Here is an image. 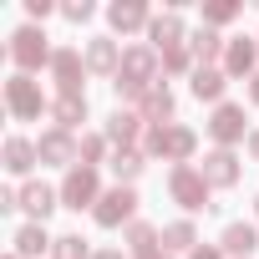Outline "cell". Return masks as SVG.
I'll return each mask as SVG.
<instances>
[{"label": "cell", "instance_id": "cell-1", "mask_svg": "<svg viewBox=\"0 0 259 259\" xmlns=\"http://www.w3.org/2000/svg\"><path fill=\"white\" fill-rule=\"evenodd\" d=\"M6 56H11V66L16 71H26V76H36L41 66H51V56H56V46H51V36L41 31V26H16L11 31V41H6Z\"/></svg>", "mask_w": 259, "mask_h": 259}, {"label": "cell", "instance_id": "cell-2", "mask_svg": "<svg viewBox=\"0 0 259 259\" xmlns=\"http://www.w3.org/2000/svg\"><path fill=\"white\" fill-rule=\"evenodd\" d=\"M143 153L148 158H163V163H193V153H198V133L193 127H183V122H168V127H148L143 133Z\"/></svg>", "mask_w": 259, "mask_h": 259}, {"label": "cell", "instance_id": "cell-3", "mask_svg": "<svg viewBox=\"0 0 259 259\" xmlns=\"http://www.w3.org/2000/svg\"><path fill=\"white\" fill-rule=\"evenodd\" d=\"M6 112H11V122H41V117H51V97L41 92L36 76L11 71L6 76Z\"/></svg>", "mask_w": 259, "mask_h": 259}, {"label": "cell", "instance_id": "cell-4", "mask_svg": "<svg viewBox=\"0 0 259 259\" xmlns=\"http://www.w3.org/2000/svg\"><path fill=\"white\" fill-rule=\"evenodd\" d=\"M168 193H173V203H178L183 213H213V208H219L208 178L198 173V163H178V168H168Z\"/></svg>", "mask_w": 259, "mask_h": 259}, {"label": "cell", "instance_id": "cell-5", "mask_svg": "<svg viewBox=\"0 0 259 259\" xmlns=\"http://www.w3.org/2000/svg\"><path fill=\"white\" fill-rule=\"evenodd\" d=\"M203 133L213 138V148H239V143H249V117H244V102H219L213 112H208V122H203Z\"/></svg>", "mask_w": 259, "mask_h": 259}, {"label": "cell", "instance_id": "cell-6", "mask_svg": "<svg viewBox=\"0 0 259 259\" xmlns=\"http://www.w3.org/2000/svg\"><path fill=\"white\" fill-rule=\"evenodd\" d=\"M51 81H56V97H87V56H81V46H56V56H51Z\"/></svg>", "mask_w": 259, "mask_h": 259}, {"label": "cell", "instance_id": "cell-7", "mask_svg": "<svg viewBox=\"0 0 259 259\" xmlns=\"http://www.w3.org/2000/svg\"><path fill=\"white\" fill-rule=\"evenodd\" d=\"M138 208H143V198H138V188H107L102 193V203L92 208V224L97 229H127V224H138Z\"/></svg>", "mask_w": 259, "mask_h": 259}, {"label": "cell", "instance_id": "cell-8", "mask_svg": "<svg viewBox=\"0 0 259 259\" xmlns=\"http://www.w3.org/2000/svg\"><path fill=\"white\" fill-rule=\"evenodd\" d=\"M102 193H107V188H102V173H97V168H71V173L61 178V208H71V213H81V208L92 213V208L102 203Z\"/></svg>", "mask_w": 259, "mask_h": 259}, {"label": "cell", "instance_id": "cell-9", "mask_svg": "<svg viewBox=\"0 0 259 259\" xmlns=\"http://www.w3.org/2000/svg\"><path fill=\"white\" fill-rule=\"evenodd\" d=\"M76 133H61V127H46V133L36 138V153H41V168H81V153H76Z\"/></svg>", "mask_w": 259, "mask_h": 259}, {"label": "cell", "instance_id": "cell-10", "mask_svg": "<svg viewBox=\"0 0 259 259\" xmlns=\"http://www.w3.org/2000/svg\"><path fill=\"white\" fill-rule=\"evenodd\" d=\"M143 133H148V122H143V112H133V107H117V112L102 122V138L112 143V153H117V148H143Z\"/></svg>", "mask_w": 259, "mask_h": 259}, {"label": "cell", "instance_id": "cell-11", "mask_svg": "<svg viewBox=\"0 0 259 259\" xmlns=\"http://www.w3.org/2000/svg\"><path fill=\"white\" fill-rule=\"evenodd\" d=\"M158 71H163V56L153 46H127L122 51V81H133V87H158Z\"/></svg>", "mask_w": 259, "mask_h": 259}, {"label": "cell", "instance_id": "cell-12", "mask_svg": "<svg viewBox=\"0 0 259 259\" xmlns=\"http://www.w3.org/2000/svg\"><path fill=\"white\" fill-rule=\"evenodd\" d=\"M122 51H127V46H117V36H92V41L81 46L87 71H92V76H107V81H117V71H122Z\"/></svg>", "mask_w": 259, "mask_h": 259}, {"label": "cell", "instance_id": "cell-13", "mask_svg": "<svg viewBox=\"0 0 259 259\" xmlns=\"http://www.w3.org/2000/svg\"><path fill=\"white\" fill-rule=\"evenodd\" d=\"M198 173L208 178V188H234V183L244 178V163H239L234 148H208L203 163H198Z\"/></svg>", "mask_w": 259, "mask_h": 259}, {"label": "cell", "instance_id": "cell-14", "mask_svg": "<svg viewBox=\"0 0 259 259\" xmlns=\"http://www.w3.org/2000/svg\"><path fill=\"white\" fill-rule=\"evenodd\" d=\"M254 71H259V36H229V46H224V76L229 81L234 76L254 81Z\"/></svg>", "mask_w": 259, "mask_h": 259}, {"label": "cell", "instance_id": "cell-15", "mask_svg": "<svg viewBox=\"0 0 259 259\" xmlns=\"http://www.w3.org/2000/svg\"><path fill=\"white\" fill-rule=\"evenodd\" d=\"M56 208H61V188H51V183H41V178L21 183V213H26L31 224H46Z\"/></svg>", "mask_w": 259, "mask_h": 259}, {"label": "cell", "instance_id": "cell-16", "mask_svg": "<svg viewBox=\"0 0 259 259\" xmlns=\"http://www.w3.org/2000/svg\"><path fill=\"white\" fill-rule=\"evenodd\" d=\"M107 26L117 36H133V31L153 26V11H148V0H112V6H107Z\"/></svg>", "mask_w": 259, "mask_h": 259}, {"label": "cell", "instance_id": "cell-17", "mask_svg": "<svg viewBox=\"0 0 259 259\" xmlns=\"http://www.w3.org/2000/svg\"><path fill=\"white\" fill-rule=\"evenodd\" d=\"M148 46L163 56V51H173V46H188V26H183V11H163V16H153V26H148Z\"/></svg>", "mask_w": 259, "mask_h": 259}, {"label": "cell", "instance_id": "cell-18", "mask_svg": "<svg viewBox=\"0 0 259 259\" xmlns=\"http://www.w3.org/2000/svg\"><path fill=\"white\" fill-rule=\"evenodd\" d=\"M0 163H6V173H11V178H26V183H31V168L41 163V153H36V143H31V138L11 133V138H6V148H0Z\"/></svg>", "mask_w": 259, "mask_h": 259}, {"label": "cell", "instance_id": "cell-19", "mask_svg": "<svg viewBox=\"0 0 259 259\" xmlns=\"http://www.w3.org/2000/svg\"><path fill=\"white\" fill-rule=\"evenodd\" d=\"M138 112H143V122H148V127H168V122H173V112H178V97L168 92V81H158V87H148V92H143Z\"/></svg>", "mask_w": 259, "mask_h": 259}, {"label": "cell", "instance_id": "cell-20", "mask_svg": "<svg viewBox=\"0 0 259 259\" xmlns=\"http://www.w3.org/2000/svg\"><path fill=\"white\" fill-rule=\"evenodd\" d=\"M219 249H224L229 259H249V254L259 249V224H244V219L229 224V229L219 234Z\"/></svg>", "mask_w": 259, "mask_h": 259}, {"label": "cell", "instance_id": "cell-21", "mask_svg": "<svg viewBox=\"0 0 259 259\" xmlns=\"http://www.w3.org/2000/svg\"><path fill=\"white\" fill-rule=\"evenodd\" d=\"M224 46H229V36H219V31H208V26H198V31L188 36V51H193L198 66H224Z\"/></svg>", "mask_w": 259, "mask_h": 259}, {"label": "cell", "instance_id": "cell-22", "mask_svg": "<svg viewBox=\"0 0 259 259\" xmlns=\"http://www.w3.org/2000/svg\"><path fill=\"white\" fill-rule=\"evenodd\" d=\"M224 87H229V76H224V66H193V76H188V92L198 97V102H224Z\"/></svg>", "mask_w": 259, "mask_h": 259}, {"label": "cell", "instance_id": "cell-23", "mask_svg": "<svg viewBox=\"0 0 259 259\" xmlns=\"http://www.w3.org/2000/svg\"><path fill=\"white\" fill-rule=\"evenodd\" d=\"M11 244H16L11 254H21V259H41V254H51V249H56V239L46 234V224H21Z\"/></svg>", "mask_w": 259, "mask_h": 259}, {"label": "cell", "instance_id": "cell-24", "mask_svg": "<svg viewBox=\"0 0 259 259\" xmlns=\"http://www.w3.org/2000/svg\"><path fill=\"white\" fill-rule=\"evenodd\" d=\"M107 168H112V178H117L122 188H133V183L143 178V168H148V153H143V148H117Z\"/></svg>", "mask_w": 259, "mask_h": 259}, {"label": "cell", "instance_id": "cell-25", "mask_svg": "<svg viewBox=\"0 0 259 259\" xmlns=\"http://www.w3.org/2000/svg\"><path fill=\"white\" fill-rule=\"evenodd\" d=\"M122 244H127V254H148V249H163V229L158 224H148V219H138V224H127L122 229Z\"/></svg>", "mask_w": 259, "mask_h": 259}, {"label": "cell", "instance_id": "cell-26", "mask_svg": "<svg viewBox=\"0 0 259 259\" xmlns=\"http://www.w3.org/2000/svg\"><path fill=\"white\" fill-rule=\"evenodd\" d=\"M81 122H87V97H51V127L76 133Z\"/></svg>", "mask_w": 259, "mask_h": 259}, {"label": "cell", "instance_id": "cell-27", "mask_svg": "<svg viewBox=\"0 0 259 259\" xmlns=\"http://www.w3.org/2000/svg\"><path fill=\"white\" fill-rule=\"evenodd\" d=\"M163 249H168V254H193V249H198V229H193V219H173V224H163Z\"/></svg>", "mask_w": 259, "mask_h": 259}, {"label": "cell", "instance_id": "cell-28", "mask_svg": "<svg viewBox=\"0 0 259 259\" xmlns=\"http://www.w3.org/2000/svg\"><path fill=\"white\" fill-rule=\"evenodd\" d=\"M239 16H244L239 0H208V6H203V26H208V31H224V26H234Z\"/></svg>", "mask_w": 259, "mask_h": 259}, {"label": "cell", "instance_id": "cell-29", "mask_svg": "<svg viewBox=\"0 0 259 259\" xmlns=\"http://www.w3.org/2000/svg\"><path fill=\"white\" fill-rule=\"evenodd\" d=\"M112 143L102 138V133H81V143H76V153H81V168H102V163H112V153H107Z\"/></svg>", "mask_w": 259, "mask_h": 259}, {"label": "cell", "instance_id": "cell-30", "mask_svg": "<svg viewBox=\"0 0 259 259\" xmlns=\"http://www.w3.org/2000/svg\"><path fill=\"white\" fill-rule=\"evenodd\" d=\"M97 249L81 239V234H56V249H51V259H92Z\"/></svg>", "mask_w": 259, "mask_h": 259}, {"label": "cell", "instance_id": "cell-31", "mask_svg": "<svg viewBox=\"0 0 259 259\" xmlns=\"http://www.w3.org/2000/svg\"><path fill=\"white\" fill-rule=\"evenodd\" d=\"M61 16H66L71 26H87V21L97 16V6H92V0H66V6H61Z\"/></svg>", "mask_w": 259, "mask_h": 259}, {"label": "cell", "instance_id": "cell-32", "mask_svg": "<svg viewBox=\"0 0 259 259\" xmlns=\"http://www.w3.org/2000/svg\"><path fill=\"white\" fill-rule=\"evenodd\" d=\"M51 11H61V6H51V0H26V21H31V26H41Z\"/></svg>", "mask_w": 259, "mask_h": 259}, {"label": "cell", "instance_id": "cell-33", "mask_svg": "<svg viewBox=\"0 0 259 259\" xmlns=\"http://www.w3.org/2000/svg\"><path fill=\"white\" fill-rule=\"evenodd\" d=\"M16 208H21V188L6 183V188H0V213H16Z\"/></svg>", "mask_w": 259, "mask_h": 259}, {"label": "cell", "instance_id": "cell-34", "mask_svg": "<svg viewBox=\"0 0 259 259\" xmlns=\"http://www.w3.org/2000/svg\"><path fill=\"white\" fill-rule=\"evenodd\" d=\"M188 259H229V254H224V249H219V244H198V249H193V254H188Z\"/></svg>", "mask_w": 259, "mask_h": 259}, {"label": "cell", "instance_id": "cell-35", "mask_svg": "<svg viewBox=\"0 0 259 259\" xmlns=\"http://www.w3.org/2000/svg\"><path fill=\"white\" fill-rule=\"evenodd\" d=\"M92 259H133V254H122V249H117V244H107V249H97V254H92Z\"/></svg>", "mask_w": 259, "mask_h": 259}, {"label": "cell", "instance_id": "cell-36", "mask_svg": "<svg viewBox=\"0 0 259 259\" xmlns=\"http://www.w3.org/2000/svg\"><path fill=\"white\" fill-rule=\"evenodd\" d=\"M249 158L259 163V127H254V133H249Z\"/></svg>", "mask_w": 259, "mask_h": 259}, {"label": "cell", "instance_id": "cell-37", "mask_svg": "<svg viewBox=\"0 0 259 259\" xmlns=\"http://www.w3.org/2000/svg\"><path fill=\"white\" fill-rule=\"evenodd\" d=\"M138 259H173L168 249H148V254H138Z\"/></svg>", "mask_w": 259, "mask_h": 259}, {"label": "cell", "instance_id": "cell-38", "mask_svg": "<svg viewBox=\"0 0 259 259\" xmlns=\"http://www.w3.org/2000/svg\"><path fill=\"white\" fill-rule=\"evenodd\" d=\"M249 102L259 107V71H254V81H249Z\"/></svg>", "mask_w": 259, "mask_h": 259}, {"label": "cell", "instance_id": "cell-39", "mask_svg": "<svg viewBox=\"0 0 259 259\" xmlns=\"http://www.w3.org/2000/svg\"><path fill=\"white\" fill-rule=\"evenodd\" d=\"M254 224H259V198H254Z\"/></svg>", "mask_w": 259, "mask_h": 259}, {"label": "cell", "instance_id": "cell-40", "mask_svg": "<svg viewBox=\"0 0 259 259\" xmlns=\"http://www.w3.org/2000/svg\"><path fill=\"white\" fill-rule=\"evenodd\" d=\"M6 259H21V254H6Z\"/></svg>", "mask_w": 259, "mask_h": 259}]
</instances>
